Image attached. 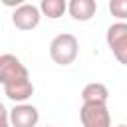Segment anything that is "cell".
Here are the masks:
<instances>
[{
    "mask_svg": "<svg viewBox=\"0 0 127 127\" xmlns=\"http://www.w3.org/2000/svg\"><path fill=\"white\" fill-rule=\"evenodd\" d=\"M79 54V42L73 34H60L50 44V58L58 65H69Z\"/></svg>",
    "mask_w": 127,
    "mask_h": 127,
    "instance_id": "6da1fadb",
    "label": "cell"
},
{
    "mask_svg": "<svg viewBox=\"0 0 127 127\" xmlns=\"http://www.w3.org/2000/svg\"><path fill=\"white\" fill-rule=\"evenodd\" d=\"M83 127H111V113L107 103H83L79 109Z\"/></svg>",
    "mask_w": 127,
    "mask_h": 127,
    "instance_id": "7a4b0ae2",
    "label": "cell"
},
{
    "mask_svg": "<svg viewBox=\"0 0 127 127\" xmlns=\"http://www.w3.org/2000/svg\"><path fill=\"white\" fill-rule=\"evenodd\" d=\"M30 73L26 69V65L12 54H2L0 56V83H12V81H20V79H28Z\"/></svg>",
    "mask_w": 127,
    "mask_h": 127,
    "instance_id": "3957f363",
    "label": "cell"
},
{
    "mask_svg": "<svg viewBox=\"0 0 127 127\" xmlns=\"http://www.w3.org/2000/svg\"><path fill=\"white\" fill-rule=\"evenodd\" d=\"M40 18H42V10L40 6L34 4H20L12 14V22L20 30H34L40 24Z\"/></svg>",
    "mask_w": 127,
    "mask_h": 127,
    "instance_id": "277c9868",
    "label": "cell"
},
{
    "mask_svg": "<svg viewBox=\"0 0 127 127\" xmlns=\"http://www.w3.org/2000/svg\"><path fill=\"white\" fill-rule=\"evenodd\" d=\"M40 119V113L30 103H18L14 109H10V123L12 127H36Z\"/></svg>",
    "mask_w": 127,
    "mask_h": 127,
    "instance_id": "5b68a950",
    "label": "cell"
},
{
    "mask_svg": "<svg viewBox=\"0 0 127 127\" xmlns=\"http://www.w3.org/2000/svg\"><path fill=\"white\" fill-rule=\"evenodd\" d=\"M4 87V95L16 103H24L28 97L34 95V83L32 79H20V81H12V83H6L2 85Z\"/></svg>",
    "mask_w": 127,
    "mask_h": 127,
    "instance_id": "8992f818",
    "label": "cell"
},
{
    "mask_svg": "<svg viewBox=\"0 0 127 127\" xmlns=\"http://www.w3.org/2000/svg\"><path fill=\"white\" fill-rule=\"evenodd\" d=\"M67 10L71 14L73 20H79V22H87L95 16L97 12V2L95 0H71L67 4Z\"/></svg>",
    "mask_w": 127,
    "mask_h": 127,
    "instance_id": "52a82bcc",
    "label": "cell"
},
{
    "mask_svg": "<svg viewBox=\"0 0 127 127\" xmlns=\"http://www.w3.org/2000/svg\"><path fill=\"white\" fill-rule=\"evenodd\" d=\"M81 99L83 103H107L109 99V91L103 83L99 81H93V83H87L81 91Z\"/></svg>",
    "mask_w": 127,
    "mask_h": 127,
    "instance_id": "ba28073f",
    "label": "cell"
},
{
    "mask_svg": "<svg viewBox=\"0 0 127 127\" xmlns=\"http://www.w3.org/2000/svg\"><path fill=\"white\" fill-rule=\"evenodd\" d=\"M40 10H42L44 16L56 20V18L64 16V12L67 10V4H65V0H42L40 2Z\"/></svg>",
    "mask_w": 127,
    "mask_h": 127,
    "instance_id": "9c48e42d",
    "label": "cell"
},
{
    "mask_svg": "<svg viewBox=\"0 0 127 127\" xmlns=\"http://www.w3.org/2000/svg\"><path fill=\"white\" fill-rule=\"evenodd\" d=\"M125 36H127V22H115V24H111L107 28V36H105L107 46H113L115 42H119Z\"/></svg>",
    "mask_w": 127,
    "mask_h": 127,
    "instance_id": "30bf717a",
    "label": "cell"
},
{
    "mask_svg": "<svg viewBox=\"0 0 127 127\" xmlns=\"http://www.w3.org/2000/svg\"><path fill=\"white\" fill-rule=\"evenodd\" d=\"M109 48H111V52H113L115 60H117L119 64L127 65V36H125V38H121L119 42H115V44H113V46H109Z\"/></svg>",
    "mask_w": 127,
    "mask_h": 127,
    "instance_id": "8fae6325",
    "label": "cell"
},
{
    "mask_svg": "<svg viewBox=\"0 0 127 127\" xmlns=\"http://www.w3.org/2000/svg\"><path fill=\"white\" fill-rule=\"evenodd\" d=\"M109 12L119 22L127 20V0H111L109 2Z\"/></svg>",
    "mask_w": 127,
    "mask_h": 127,
    "instance_id": "7c38bea8",
    "label": "cell"
},
{
    "mask_svg": "<svg viewBox=\"0 0 127 127\" xmlns=\"http://www.w3.org/2000/svg\"><path fill=\"white\" fill-rule=\"evenodd\" d=\"M0 127H12V123H10V111L4 105H0Z\"/></svg>",
    "mask_w": 127,
    "mask_h": 127,
    "instance_id": "4fadbf2b",
    "label": "cell"
},
{
    "mask_svg": "<svg viewBox=\"0 0 127 127\" xmlns=\"http://www.w3.org/2000/svg\"><path fill=\"white\" fill-rule=\"evenodd\" d=\"M117 127H127V125H117Z\"/></svg>",
    "mask_w": 127,
    "mask_h": 127,
    "instance_id": "5bb4252c",
    "label": "cell"
}]
</instances>
